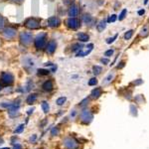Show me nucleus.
<instances>
[{
  "mask_svg": "<svg viewBox=\"0 0 149 149\" xmlns=\"http://www.w3.org/2000/svg\"><path fill=\"white\" fill-rule=\"evenodd\" d=\"M34 44H35V47L39 50H42L43 48H45L46 46V34L45 33H41L36 37L35 41H34Z\"/></svg>",
  "mask_w": 149,
  "mask_h": 149,
  "instance_id": "f257e3e1",
  "label": "nucleus"
},
{
  "mask_svg": "<svg viewBox=\"0 0 149 149\" xmlns=\"http://www.w3.org/2000/svg\"><path fill=\"white\" fill-rule=\"evenodd\" d=\"M32 40H33V36L29 32H22L20 34V41L24 46H29L32 43Z\"/></svg>",
  "mask_w": 149,
  "mask_h": 149,
  "instance_id": "f03ea898",
  "label": "nucleus"
},
{
  "mask_svg": "<svg viewBox=\"0 0 149 149\" xmlns=\"http://www.w3.org/2000/svg\"><path fill=\"white\" fill-rule=\"evenodd\" d=\"M25 26L29 29H37L40 27V22L36 18H29V19L26 20Z\"/></svg>",
  "mask_w": 149,
  "mask_h": 149,
  "instance_id": "7ed1b4c3",
  "label": "nucleus"
},
{
  "mask_svg": "<svg viewBox=\"0 0 149 149\" xmlns=\"http://www.w3.org/2000/svg\"><path fill=\"white\" fill-rule=\"evenodd\" d=\"M66 25H67L70 29L74 30V29H78V26H80V22H78V20L76 19V18L70 17L69 19L66 20Z\"/></svg>",
  "mask_w": 149,
  "mask_h": 149,
  "instance_id": "20e7f679",
  "label": "nucleus"
},
{
  "mask_svg": "<svg viewBox=\"0 0 149 149\" xmlns=\"http://www.w3.org/2000/svg\"><path fill=\"white\" fill-rule=\"evenodd\" d=\"M3 36L6 39H13L16 36V30L11 27L5 28V29L3 30Z\"/></svg>",
  "mask_w": 149,
  "mask_h": 149,
  "instance_id": "39448f33",
  "label": "nucleus"
},
{
  "mask_svg": "<svg viewBox=\"0 0 149 149\" xmlns=\"http://www.w3.org/2000/svg\"><path fill=\"white\" fill-rule=\"evenodd\" d=\"M80 118H82V121L84 123H88V122L92 121V114L90 113V110H84L80 114Z\"/></svg>",
  "mask_w": 149,
  "mask_h": 149,
  "instance_id": "423d86ee",
  "label": "nucleus"
},
{
  "mask_svg": "<svg viewBox=\"0 0 149 149\" xmlns=\"http://www.w3.org/2000/svg\"><path fill=\"white\" fill-rule=\"evenodd\" d=\"M60 24H61V20L57 16H52L48 19V25L50 27H58L60 26Z\"/></svg>",
  "mask_w": 149,
  "mask_h": 149,
  "instance_id": "0eeeda50",
  "label": "nucleus"
},
{
  "mask_svg": "<svg viewBox=\"0 0 149 149\" xmlns=\"http://www.w3.org/2000/svg\"><path fill=\"white\" fill-rule=\"evenodd\" d=\"M56 48H57V43L54 40H51L46 45V51H47L48 54H53L56 51Z\"/></svg>",
  "mask_w": 149,
  "mask_h": 149,
  "instance_id": "6e6552de",
  "label": "nucleus"
},
{
  "mask_svg": "<svg viewBox=\"0 0 149 149\" xmlns=\"http://www.w3.org/2000/svg\"><path fill=\"white\" fill-rule=\"evenodd\" d=\"M1 80L3 84H11L13 82V76H12L10 73H3L1 76Z\"/></svg>",
  "mask_w": 149,
  "mask_h": 149,
  "instance_id": "1a4fd4ad",
  "label": "nucleus"
},
{
  "mask_svg": "<svg viewBox=\"0 0 149 149\" xmlns=\"http://www.w3.org/2000/svg\"><path fill=\"white\" fill-rule=\"evenodd\" d=\"M78 14V8L76 4H73L71 7L69 8V16L72 18H76Z\"/></svg>",
  "mask_w": 149,
  "mask_h": 149,
  "instance_id": "9d476101",
  "label": "nucleus"
},
{
  "mask_svg": "<svg viewBox=\"0 0 149 149\" xmlns=\"http://www.w3.org/2000/svg\"><path fill=\"white\" fill-rule=\"evenodd\" d=\"M102 88H94V90L92 92V98H100V96H102Z\"/></svg>",
  "mask_w": 149,
  "mask_h": 149,
  "instance_id": "9b49d317",
  "label": "nucleus"
},
{
  "mask_svg": "<svg viewBox=\"0 0 149 149\" xmlns=\"http://www.w3.org/2000/svg\"><path fill=\"white\" fill-rule=\"evenodd\" d=\"M105 27H106V22L104 21V20H102V21L96 25V28H98V32H102L104 29H105Z\"/></svg>",
  "mask_w": 149,
  "mask_h": 149,
  "instance_id": "f8f14e48",
  "label": "nucleus"
},
{
  "mask_svg": "<svg viewBox=\"0 0 149 149\" xmlns=\"http://www.w3.org/2000/svg\"><path fill=\"white\" fill-rule=\"evenodd\" d=\"M78 38L80 41L82 42H88V40H90V37H88V34H84V33H80L78 35Z\"/></svg>",
  "mask_w": 149,
  "mask_h": 149,
  "instance_id": "ddd939ff",
  "label": "nucleus"
},
{
  "mask_svg": "<svg viewBox=\"0 0 149 149\" xmlns=\"http://www.w3.org/2000/svg\"><path fill=\"white\" fill-rule=\"evenodd\" d=\"M43 88L44 90H51L52 88H53V84H52L51 80H48V82H46L45 84H43Z\"/></svg>",
  "mask_w": 149,
  "mask_h": 149,
  "instance_id": "4468645a",
  "label": "nucleus"
},
{
  "mask_svg": "<svg viewBox=\"0 0 149 149\" xmlns=\"http://www.w3.org/2000/svg\"><path fill=\"white\" fill-rule=\"evenodd\" d=\"M133 33H134L133 30H128V31L126 32L125 34H124V39H125V40H129V39H131L132 36H133Z\"/></svg>",
  "mask_w": 149,
  "mask_h": 149,
  "instance_id": "2eb2a0df",
  "label": "nucleus"
},
{
  "mask_svg": "<svg viewBox=\"0 0 149 149\" xmlns=\"http://www.w3.org/2000/svg\"><path fill=\"white\" fill-rule=\"evenodd\" d=\"M92 70H94V73L96 74H100L102 71V68L100 67V66H94Z\"/></svg>",
  "mask_w": 149,
  "mask_h": 149,
  "instance_id": "dca6fc26",
  "label": "nucleus"
},
{
  "mask_svg": "<svg viewBox=\"0 0 149 149\" xmlns=\"http://www.w3.org/2000/svg\"><path fill=\"white\" fill-rule=\"evenodd\" d=\"M130 111L133 116H137V108L135 107L134 104H130Z\"/></svg>",
  "mask_w": 149,
  "mask_h": 149,
  "instance_id": "f3484780",
  "label": "nucleus"
},
{
  "mask_svg": "<svg viewBox=\"0 0 149 149\" xmlns=\"http://www.w3.org/2000/svg\"><path fill=\"white\" fill-rule=\"evenodd\" d=\"M92 16H90V15H88V14L84 15V22L86 24H90V22H92Z\"/></svg>",
  "mask_w": 149,
  "mask_h": 149,
  "instance_id": "a211bd4d",
  "label": "nucleus"
},
{
  "mask_svg": "<svg viewBox=\"0 0 149 149\" xmlns=\"http://www.w3.org/2000/svg\"><path fill=\"white\" fill-rule=\"evenodd\" d=\"M126 13H127V10H126V9H123V10H122L121 13H120V14H119V16H118V20H119V21H121V20H123L124 18H125Z\"/></svg>",
  "mask_w": 149,
  "mask_h": 149,
  "instance_id": "6ab92c4d",
  "label": "nucleus"
},
{
  "mask_svg": "<svg viewBox=\"0 0 149 149\" xmlns=\"http://www.w3.org/2000/svg\"><path fill=\"white\" fill-rule=\"evenodd\" d=\"M148 31H149L148 27H147V26H145V27H144L143 29L141 30V33H140V35L143 36V37H146V36L148 35V33H149Z\"/></svg>",
  "mask_w": 149,
  "mask_h": 149,
  "instance_id": "aec40b11",
  "label": "nucleus"
},
{
  "mask_svg": "<svg viewBox=\"0 0 149 149\" xmlns=\"http://www.w3.org/2000/svg\"><path fill=\"white\" fill-rule=\"evenodd\" d=\"M117 34H115V35L113 36V37H109V38H107V39H106V43L107 44H111V43H113L114 42V40L116 39V38H117Z\"/></svg>",
  "mask_w": 149,
  "mask_h": 149,
  "instance_id": "412c9836",
  "label": "nucleus"
},
{
  "mask_svg": "<svg viewBox=\"0 0 149 149\" xmlns=\"http://www.w3.org/2000/svg\"><path fill=\"white\" fill-rule=\"evenodd\" d=\"M96 84H98L96 78H92L90 80H88V86H96Z\"/></svg>",
  "mask_w": 149,
  "mask_h": 149,
  "instance_id": "4be33fe9",
  "label": "nucleus"
},
{
  "mask_svg": "<svg viewBox=\"0 0 149 149\" xmlns=\"http://www.w3.org/2000/svg\"><path fill=\"white\" fill-rule=\"evenodd\" d=\"M113 76H114V74H108V76L105 78V80H104V84H107V82H109L110 80H112Z\"/></svg>",
  "mask_w": 149,
  "mask_h": 149,
  "instance_id": "5701e85b",
  "label": "nucleus"
},
{
  "mask_svg": "<svg viewBox=\"0 0 149 149\" xmlns=\"http://www.w3.org/2000/svg\"><path fill=\"white\" fill-rule=\"evenodd\" d=\"M113 50L112 49H109V50H107V51L105 52V53H104V56H105V57H110V56H112L113 55Z\"/></svg>",
  "mask_w": 149,
  "mask_h": 149,
  "instance_id": "b1692460",
  "label": "nucleus"
},
{
  "mask_svg": "<svg viewBox=\"0 0 149 149\" xmlns=\"http://www.w3.org/2000/svg\"><path fill=\"white\" fill-rule=\"evenodd\" d=\"M65 102H66V98H64V96H62V98H60L57 100V104H59V105H62Z\"/></svg>",
  "mask_w": 149,
  "mask_h": 149,
  "instance_id": "393cba45",
  "label": "nucleus"
},
{
  "mask_svg": "<svg viewBox=\"0 0 149 149\" xmlns=\"http://www.w3.org/2000/svg\"><path fill=\"white\" fill-rule=\"evenodd\" d=\"M35 100H36V94H31V96H30L29 98H28L27 102H29V104H31V102H33Z\"/></svg>",
  "mask_w": 149,
  "mask_h": 149,
  "instance_id": "a878e982",
  "label": "nucleus"
},
{
  "mask_svg": "<svg viewBox=\"0 0 149 149\" xmlns=\"http://www.w3.org/2000/svg\"><path fill=\"white\" fill-rule=\"evenodd\" d=\"M116 19H117V16H116L115 14H113V15H111L108 18V22H112V23H113V22L116 21Z\"/></svg>",
  "mask_w": 149,
  "mask_h": 149,
  "instance_id": "bb28decb",
  "label": "nucleus"
},
{
  "mask_svg": "<svg viewBox=\"0 0 149 149\" xmlns=\"http://www.w3.org/2000/svg\"><path fill=\"white\" fill-rule=\"evenodd\" d=\"M42 107H43V109L45 110V112H47L48 110H49V105H48V104L47 102H45L42 104Z\"/></svg>",
  "mask_w": 149,
  "mask_h": 149,
  "instance_id": "cd10ccee",
  "label": "nucleus"
},
{
  "mask_svg": "<svg viewBox=\"0 0 149 149\" xmlns=\"http://www.w3.org/2000/svg\"><path fill=\"white\" fill-rule=\"evenodd\" d=\"M142 82H143V80H141V78H138V80H134L132 84H135V86H138V84H141Z\"/></svg>",
  "mask_w": 149,
  "mask_h": 149,
  "instance_id": "c85d7f7f",
  "label": "nucleus"
},
{
  "mask_svg": "<svg viewBox=\"0 0 149 149\" xmlns=\"http://www.w3.org/2000/svg\"><path fill=\"white\" fill-rule=\"evenodd\" d=\"M3 27H4V18L0 15V30H1Z\"/></svg>",
  "mask_w": 149,
  "mask_h": 149,
  "instance_id": "c756f323",
  "label": "nucleus"
},
{
  "mask_svg": "<svg viewBox=\"0 0 149 149\" xmlns=\"http://www.w3.org/2000/svg\"><path fill=\"white\" fill-rule=\"evenodd\" d=\"M142 100H143V96H141V94H139V96H136V98H135V100L138 102V104H140Z\"/></svg>",
  "mask_w": 149,
  "mask_h": 149,
  "instance_id": "7c9ffc66",
  "label": "nucleus"
},
{
  "mask_svg": "<svg viewBox=\"0 0 149 149\" xmlns=\"http://www.w3.org/2000/svg\"><path fill=\"white\" fill-rule=\"evenodd\" d=\"M49 74V71L47 70H39V74Z\"/></svg>",
  "mask_w": 149,
  "mask_h": 149,
  "instance_id": "2f4dec72",
  "label": "nucleus"
},
{
  "mask_svg": "<svg viewBox=\"0 0 149 149\" xmlns=\"http://www.w3.org/2000/svg\"><path fill=\"white\" fill-rule=\"evenodd\" d=\"M100 61H102V63L104 64V65H107L108 64V59H104V58H102Z\"/></svg>",
  "mask_w": 149,
  "mask_h": 149,
  "instance_id": "473e14b6",
  "label": "nucleus"
},
{
  "mask_svg": "<svg viewBox=\"0 0 149 149\" xmlns=\"http://www.w3.org/2000/svg\"><path fill=\"white\" fill-rule=\"evenodd\" d=\"M119 64H120V65H118V66H117L118 69H122V68H123L124 66H125V63H124V62H120Z\"/></svg>",
  "mask_w": 149,
  "mask_h": 149,
  "instance_id": "72a5a7b5",
  "label": "nucleus"
},
{
  "mask_svg": "<svg viewBox=\"0 0 149 149\" xmlns=\"http://www.w3.org/2000/svg\"><path fill=\"white\" fill-rule=\"evenodd\" d=\"M144 13H145L144 9H141V10H139V11H138V14H139V15H142V14H144Z\"/></svg>",
  "mask_w": 149,
  "mask_h": 149,
  "instance_id": "f704fd0d",
  "label": "nucleus"
},
{
  "mask_svg": "<svg viewBox=\"0 0 149 149\" xmlns=\"http://www.w3.org/2000/svg\"><path fill=\"white\" fill-rule=\"evenodd\" d=\"M13 2H16V3H22L24 0H12Z\"/></svg>",
  "mask_w": 149,
  "mask_h": 149,
  "instance_id": "c9c22d12",
  "label": "nucleus"
},
{
  "mask_svg": "<svg viewBox=\"0 0 149 149\" xmlns=\"http://www.w3.org/2000/svg\"><path fill=\"white\" fill-rule=\"evenodd\" d=\"M147 2H148V0H145V1H144V3H145V4H147Z\"/></svg>",
  "mask_w": 149,
  "mask_h": 149,
  "instance_id": "e433bc0d",
  "label": "nucleus"
}]
</instances>
